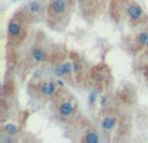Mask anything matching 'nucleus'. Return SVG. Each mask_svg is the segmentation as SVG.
<instances>
[{
  "mask_svg": "<svg viewBox=\"0 0 148 143\" xmlns=\"http://www.w3.org/2000/svg\"><path fill=\"white\" fill-rule=\"evenodd\" d=\"M40 91H42V94L44 96H47V98H50V96H53L55 94H56V86H55V83L53 82H43L42 86H40Z\"/></svg>",
  "mask_w": 148,
  "mask_h": 143,
  "instance_id": "obj_1",
  "label": "nucleus"
},
{
  "mask_svg": "<svg viewBox=\"0 0 148 143\" xmlns=\"http://www.w3.org/2000/svg\"><path fill=\"white\" fill-rule=\"evenodd\" d=\"M127 14L129 17L131 18V20H140L143 16V11L142 8H140L139 5H137V4H131V5L127 8Z\"/></svg>",
  "mask_w": 148,
  "mask_h": 143,
  "instance_id": "obj_2",
  "label": "nucleus"
},
{
  "mask_svg": "<svg viewBox=\"0 0 148 143\" xmlns=\"http://www.w3.org/2000/svg\"><path fill=\"white\" fill-rule=\"evenodd\" d=\"M73 111H74V107H73V104L70 103V101H68V100L62 101V103L59 105V113L62 116V117H68V116H70L73 113Z\"/></svg>",
  "mask_w": 148,
  "mask_h": 143,
  "instance_id": "obj_3",
  "label": "nucleus"
},
{
  "mask_svg": "<svg viewBox=\"0 0 148 143\" xmlns=\"http://www.w3.org/2000/svg\"><path fill=\"white\" fill-rule=\"evenodd\" d=\"M51 9H52L53 13L56 14L64 13L65 9H66L65 0H51Z\"/></svg>",
  "mask_w": 148,
  "mask_h": 143,
  "instance_id": "obj_4",
  "label": "nucleus"
},
{
  "mask_svg": "<svg viewBox=\"0 0 148 143\" xmlns=\"http://www.w3.org/2000/svg\"><path fill=\"white\" fill-rule=\"evenodd\" d=\"M72 70H73V64L64 62V64H60L55 68V74H56L57 77H62V76H65V74L70 73Z\"/></svg>",
  "mask_w": 148,
  "mask_h": 143,
  "instance_id": "obj_5",
  "label": "nucleus"
},
{
  "mask_svg": "<svg viewBox=\"0 0 148 143\" xmlns=\"http://www.w3.org/2000/svg\"><path fill=\"white\" fill-rule=\"evenodd\" d=\"M116 122L117 121H116L115 117H104L103 121H101V128H103V130L109 132V130H112L116 126Z\"/></svg>",
  "mask_w": 148,
  "mask_h": 143,
  "instance_id": "obj_6",
  "label": "nucleus"
},
{
  "mask_svg": "<svg viewBox=\"0 0 148 143\" xmlns=\"http://www.w3.org/2000/svg\"><path fill=\"white\" fill-rule=\"evenodd\" d=\"M31 56H33V59L35 60V61H38V62H42V61H44L46 60L44 51H43L42 48H38V47L33 48V51H31Z\"/></svg>",
  "mask_w": 148,
  "mask_h": 143,
  "instance_id": "obj_7",
  "label": "nucleus"
},
{
  "mask_svg": "<svg viewBox=\"0 0 148 143\" xmlns=\"http://www.w3.org/2000/svg\"><path fill=\"white\" fill-rule=\"evenodd\" d=\"M21 31V25L17 21H12L8 26V34L9 37H17Z\"/></svg>",
  "mask_w": 148,
  "mask_h": 143,
  "instance_id": "obj_8",
  "label": "nucleus"
},
{
  "mask_svg": "<svg viewBox=\"0 0 148 143\" xmlns=\"http://www.w3.org/2000/svg\"><path fill=\"white\" fill-rule=\"evenodd\" d=\"M3 129H4V133H7L8 135H13V134H16V133L18 132V128H17L14 124H12V122L5 124Z\"/></svg>",
  "mask_w": 148,
  "mask_h": 143,
  "instance_id": "obj_9",
  "label": "nucleus"
},
{
  "mask_svg": "<svg viewBox=\"0 0 148 143\" xmlns=\"http://www.w3.org/2000/svg\"><path fill=\"white\" fill-rule=\"evenodd\" d=\"M84 142L86 143H98L99 142V135L95 132H88L87 135L84 137Z\"/></svg>",
  "mask_w": 148,
  "mask_h": 143,
  "instance_id": "obj_10",
  "label": "nucleus"
},
{
  "mask_svg": "<svg viewBox=\"0 0 148 143\" xmlns=\"http://www.w3.org/2000/svg\"><path fill=\"white\" fill-rule=\"evenodd\" d=\"M138 42H139V44L142 46H148V31H143V33H140L139 35H138Z\"/></svg>",
  "mask_w": 148,
  "mask_h": 143,
  "instance_id": "obj_11",
  "label": "nucleus"
},
{
  "mask_svg": "<svg viewBox=\"0 0 148 143\" xmlns=\"http://www.w3.org/2000/svg\"><path fill=\"white\" fill-rule=\"evenodd\" d=\"M40 8H42V4H40L39 1H31V3L29 4V11H30L31 13H38V12L40 11Z\"/></svg>",
  "mask_w": 148,
  "mask_h": 143,
  "instance_id": "obj_12",
  "label": "nucleus"
},
{
  "mask_svg": "<svg viewBox=\"0 0 148 143\" xmlns=\"http://www.w3.org/2000/svg\"><path fill=\"white\" fill-rule=\"evenodd\" d=\"M95 99H96V91H92V93L90 94V96H88V101L92 104L94 101H95Z\"/></svg>",
  "mask_w": 148,
  "mask_h": 143,
  "instance_id": "obj_13",
  "label": "nucleus"
},
{
  "mask_svg": "<svg viewBox=\"0 0 148 143\" xmlns=\"http://www.w3.org/2000/svg\"><path fill=\"white\" fill-rule=\"evenodd\" d=\"M73 70L74 72H79V65L77 62H73Z\"/></svg>",
  "mask_w": 148,
  "mask_h": 143,
  "instance_id": "obj_14",
  "label": "nucleus"
},
{
  "mask_svg": "<svg viewBox=\"0 0 148 143\" xmlns=\"http://www.w3.org/2000/svg\"><path fill=\"white\" fill-rule=\"evenodd\" d=\"M104 104H106V96H103V98H101V105H104Z\"/></svg>",
  "mask_w": 148,
  "mask_h": 143,
  "instance_id": "obj_15",
  "label": "nucleus"
}]
</instances>
